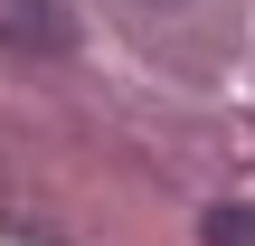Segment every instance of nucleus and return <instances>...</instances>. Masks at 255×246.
Segmentation results:
<instances>
[{
	"label": "nucleus",
	"mask_w": 255,
	"mask_h": 246,
	"mask_svg": "<svg viewBox=\"0 0 255 246\" xmlns=\"http://www.w3.org/2000/svg\"><path fill=\"white\" fill-rule=\"evenodd\" d=\"M66 0H0V57H66Z\"/></svg>",
	"instance_id": "f257e3e1"
},
{
	"label": "nucleus",
	"mask_w": 255,
	"mask_h": 246,
	"mask_svg": "<svg viewBox=\"0 0 255 246\" xmlns=\"http://www.w3.org/2000/svg\"><path fill=\"white\" fill-rule=\"evenodd\" d=\"M199 246H255V209H237V199H218V209L199 218Z\"/></svg>",
	"instance_id": "f03ea898"
}]
</instances>
